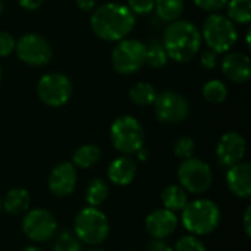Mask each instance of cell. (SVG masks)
Returning <instances> with one entry per match:
<instances>
[{
  "label": "cell",
  "instance_id": "cell-36",
  "mask_svg": "<svg viewBox=\"0 0 251 251\" xmlns=\"http://www.w3.org/2000/svg\"><path fill=\"white\" fill-rule=\"evenodd\" d=\"M43 3H44V0H19L21 7H24V9H26V10H35V9H38Z\"/></svg>",
  "mask_w": 251,
  "mask_h": 251
},
{
  "label": "cell",
  "instance_id": "cell-38",
  "mask_svg": "<svg viewBox=\"0 0 251 251\" xmlns=\"http://www.w3.org/2000/svg\"><path fill=\"white\" fill-rule=\"evenodd\" d=\"M250 219H251V207H247V209H246V213H244V229H246V234H247L249 237L251 235Z\"/></svg>",
  "mask_w": 251,
  "mask_h": 251
},
{
  "label": "cell",
  "instance_id": "cell-30",
  "mask_svg": "<svg viewBox=\"0 0 251 251\" xmlns=\"http://www.w3.org/2000/svg\"><path fill=\"white\" fill-rule=\"evenodd\" d=\"M175 251H207L204 243L194 235H185L175 244Z\"/></svg>",
  "mask_w": 251,
  "mask_h": 251
},
{
  "label": "cell",
  "instance_id": "cell-32",
  "mask_svg": "<svg viewBox=\"0 0 251 251\" xmlns=\"http://www.w3.org/2000/svg\"><path fill=\"white\" fill-rule=\"evenodd\" d=\"M15 38L4 31H0V57L9 56L15 50Z\"/></svg>",
  "mask_w": 251,
  "mask_h": 251
},
{
  "label": "cell",
  "instance_id": "cell-41",
  "mask_svg": "<svg viewBox=\"0 0 251 251\" xmlns=\"http://www.w3.org/2000/svg\"><path fill=\"white\" fill-rule=\"evenodd\" d=\"M3 7H4V4H3V0H0V15H1V12H3Z\"/></svg>",
  "mask_w": 251,
  "mask_h": 251
},
{
  "label": "cell",
  "instance_id": "cell-12",
  "mask_svg": "<svg viewBox=\"0 0 251 251\" xmlns=\"http://www.w3.org/2000/svg\"><path fill=\"white\" fill-rule=\"evenodd\" d=\"M57 229L54 216L46 209L29 210L22 221V231L25 237L34 243L49 241Z\"/></svg>",
  "mask_w": 251,
  "mask_h": 251
},
{
  "label": "cell",
  "instance_id": "cell-9",
  "mask_svg": "<svg viewBox=\"0 0 251 251\" xmlns=\"http://www.w3.org/2000/svg\"><path fill=\"white\" fill-rule=\"evenodd\" d=\"M37 93L44 104L50 107H60L66 104L72 96V82L60 72H50L40 78Z\"/></svg>",
  "mask_w": 251,
  "mask_h": 251
},
{
  "label": "cell",
  "instance_id": "cell-34",
  "mask_svg": "<svg viewBox=\"0 0 251 251\" xmlns=\"http://www.w3.org/2000/svg\"><path fill=\"white\" fill-rule=\"evenodd\" d=\"M218 53H215L213 50H206L201 53V57H200V62L204 68L207 69H213L216 68V63H218V57H216Z\"/></svg>",
  "mask_w": 251,
  "mask_h": 251
},
{
  "label": "cell",
  "instance_id": "cell-16",
  "mask_svg": "<svg viewBox=\"0 0 251 251\" xmlns=\"http://www.w3.org/2000/svg\"><path fill=\"white\" fill-rule=\"evenodd\" d=\"M226 184L231 193L240 199H249L251 196V166L250 163L240 162L226 172Z\"/></svg>",
  "mask_w": 251,
  "mask_h": 251
},
{
  "label": "cell",
  "instance_id": "cell-31",
  "mask_svg": "<svg viewBox=\"0 0 251 251\" xmlns=\"http://www.w3.org/2000/svg\"><path fill=\"white\" fill-rule=\"evenodd\" d=\"M156 0H128V9L134 15H146L154 9Z\"/></svg>",
  "mask_w": 251,
  "mask_h": 251
},
{
  "label": "cell",
  "instance_id": "cell-44",
  "mask_svg": "<svg viewBox=\"0 0 251 251\" xmlns=\"http://www.w3.org/2000/svg\"><path fill=\"white\" fill-rule=\"evenodd\" d=\"M90 251H103V250H90Z\"/></svg>",
  "mask_w": 251,
  "mask_h": 251
},
{
  "label": "cell",
  "instance_id": "cell-1",
  "mask_svg": "<svg viewBox=\"0 0 251 251\" xmlns=\"http://www.w3.org/2000/svg\"><path fill=\"white\" fill-rule=\"evenodd\" d=\"M135 25V16L128 6L119 3H106L97 7L91 15L93 32L106 41L124 40Z\"/></svg>",
  "mask_w": 251,
  "mask_h": 251
},
{
  "label": "cell",
  "instance_id": "cell-33",
  "mask_svg": "<svg viewBox=\"0 0 251 251\" xmlns=\"http://www.w3.org/2000/svg\"><path fill=\"white\" fill-rule=\"evenodd\" d=\"M229 0H194V3L203 9V10H207V12H218V10H222L224 7H226Z\"/></svg>",
  "mask_w": 251,
  "mask_h": 251
},
{
  "label": "cell",
  "instance_id": "cell-10",
  "mask_svg": "<svg viewBox=\"0 0 251 251\" xmlns=\"http://www.w3.org/2000/svg\"><path fill=\"white\" fill-rule=\"evenodd\" d=\"M15 50H16L18 57L29 66L47 65L53 56V50H51L50 43L38 34L22 35L16 41Z\"/></svg>",
  "mask_w": 251,
  "mask_h": 251
},
{
  "label": "cell",
  "instance_id": "cell-5",
  "mask_svg": "<svg viewBox=\"0 0 251 251\" xmlns=\"http://www.w3.org/2000/svg\"><path fill=\"white\" fill-rule=\"evenodd\" d=\"M110 138L113 147L122 154H134L144 147V129L141 124L129 116L124 115L113 121L110 126Z\"/></svg>",
  "mask_w": 251,
  "mask_h": 251
},
{
  "label": "cell",
  "instance_id": "cell-17",
  "mask_svg": "<svg viewBox=\"0 0 251 251\" xmlns=\"http://www.w3.org/2000/svg\"><path fill=\"white\" fill-rule=\"evenodd\" d=\"M222 71L229 81L244 84L250 79V57L243 53H228L222 60Z\"/></svg>",
  "mask_w": 251,
  "mask_h": 251
},
{
  "label": "cell",
  "instance_id": "cell-15",
  "mask_svg": "<svg viewBox=\"0 0 251 251\" xmlns=\"http://www.w3.org/2000/svg\"><path fill=\"white\" fill-rule=\"evenodd\" d=\"M178 218L175 212L168 209H157L146 218V229L154 240H165L175 232Z\"/></svg>",
  "mask_w": 251,
  "mask_h": 251
},
{
  "label": "cell",
  "instance_id": "cell-25",
  "mask_svg": "<svg viewBox=\"0 0 251 251\" xmlns=\"http://www.w3.org/2000/svg\"><path fill=\"white\" fill-rule=\"evenodd\" d=\"M228 18L235 24H249L251 21V0H229Z\"/></svg>",
  "mask_w": 251,
  "mask_h": 251
},
{
  "label": "cell",
  "instance_id": "cell-39",
  "mask_svg": "<svg viewBox=\"0 0 251 251\" xmlns=\"http://www.w3.org/2000/svg\"><path fill=\"white\" fill-rule=\"evenodd\" d=\"M135 154L138 156V159H140V160H147V159H149V150H146L144 147H141Z\"/></svg>",
  "mask_w": 251,
  "mask_h": 251
},
{
  "label": "cell",
  "instance_id": "cell-40",
  "mask_svg": "<svg viewBox=\"0 0 251 251\" xmlns=\"http://www.w3.org/2000/svg\"><path fill=\"white\" fill-rule=\"evenodd\" d=\"M21 251H44V250H41V249H38V247H34V246H29V247L22 249Z\"/></svg>",
  "mask_w": 251,
  "mask_h": 251
},
{
  "label": "cell",
  "instance_id": "cell-2",
  "mask_svg": "<svg viewBox=\"0 0 251 251\" xmlns=\"http://www.w3.org/2000/svg\"><path fill=\"white\" fill-rule=\"evenodd\" d=\"M163 47L175 62H190L201 47V32L190 21H174L163 34Z\"/></svg>",
  "mask_w": 251,
  "mask_h": 251
},
{
  "label": "cell",
  "instance_id": "cell-27",
  "mask_svg": "<svg viewBox=\"0 0 251 251\" xmlns=\"http://www.w3.org/2000/svg\"><path fill=\"white\" fill-rule=\"evenodd\" d=\"M168 53L162 43L151 41L149 46H146V63L151 68H162L168 62Z\"/></svg>",
  "mask_w": 251,
  "mask_h": 251
},
{
  "label": "cell",
  "instance_id": "cell-7",
  "mask_svg": "<svg viewBox=\"0 0 251 251\" xmlns=\"http://www.w3.org/2000/svg\"><path fill=\"white\" fill-rule=\"evenodd\" d=\"M146 63V44L140 40H121L112 51V65L118 74L131 75Z\"/></svg>",
  "mask_w": 251,
  "mask_h": 251
},
{
  "label": "cell",
  "instance_id": "cell-35",
  "mask_svg": "<svg viewBox=\"0 0 251 251\" xmlns=\"http://www.w3.org/2000/svg\"><path fill=\"white\" fill-rule=\"evenodd\" d=\"M149 251H174L163 240H151L149 243Z\"/></svg>",
  "mask_w": 251,
  "mask_h": 251
},
{
  "label": "cell",
  "instance_id": "cell-23",
  "mask_svg": "<svg viewBox=\"0 0 251 251\" xmlns=\"http://www.w3.org/2000/svg\"><path fill=\"white\" fill-rule=\"evenodd\" d=\"M109 196V185L103 179H93L85 190V200L91 207H99L106 201Z\"/></svg>",
  "mask_w": 251,
  "mask_h": 251
},
{
  "label": "cell",
  "instance_id": "cell-4",
  "mask_svg": "<svg viewBox=\"0 0 251 251\" xmlns=\"http://www.w3.org/2000/svg\"><path fill=\"white\" fill-rule=\"evenodd\" d=\"M75 235L81 243L99 246L109 237V221L106 215L97 207H85L75 218Z\"/></svg>",
  "mask_w": 251,
  "mask_h": 251
},
{
  "label": "cell",
  "instance_id": "cell-19",
  "mask_svg": "<svg viewBox=\"0 0 251 251\" xmlns=\"http://www.w3.org/2000/svg\"><path fill=\"white\" fill-rule=\"evenodd\" d=\"M31 199L26 190L24 188H12L1 200V207L10 215H21L25 213L29 207Z\"/></svg>",
  "mask_w": 251,
  "mask_h": 251
},
{
  "label": "cell",
  "instance_id": "cell-43",
  "mask_svg": "<svg viewBox=\"0 0 251 251\" xmlns=\"http://www.w3.org/2000/svg\"><path fill=\"white\" fill-rule=\"evenodd\" d=\"M0 79H1V68H0Z\"/></svg>",
  "mask_w": 251,
  "mask_h": 251
},
{
  "label": "cell",
  "instance_id": "cell-29",
  "mask_svg": "<svg viewBox=\"0 0 251 251\" xmlns=\"http://www.w3.org/2000/svg\"><path fill=\"white\" fill-rule=\"evenodd\" d=\"M194 149H196V144H194L193 138H190V137H179L174 144L175 156L179 159H184V160L193 157Z\"/></svg>",
  "mask_w": 251,
  "mask_h": 251
},
{
  "label": "cell",
  "instance_id": "cell-24",
  "mask_svg": "<svg viewBox=\"0 0 251 251\" xmlns=\"http://www.w3.org/2000/svg\"><path fill=\"white\" fill-rule=\"evenodd\" d=\"M156 90L149 82H138L129 90V99L138 106H150L156 100Z\"/></svg>",
  "mask_w": 251,
  "mask_h": 251
},
{
  "label": "cell",
  "instance_id": "cell-20",
  "mask_svg": "<svg viewBox=\"0 0 251 251\" xmlns=\"http://www.w3.org/2000/svg\"><path fill=\"white\" fill-rule=\"evenodd\" d=\"M162 203L165 209L172 210V212H179L187 206L188 194L179 185H168L162 191Z\"/></svg>",
  "mask_w": 251,
  "mask_h": 251
},
{
  "label": "cell",
  "instance_id": "cell-8",
  "mask_svg": "<svg viewBox=\"0 0 251 251\" xmlns=\"http://www.w3.org/2000/svg\"><path fill=\"white\" fill-rule=\"evenodd\" d=\"M178 181L185 191L201 194L207 191L213 181L212 169L200 159H185L178 168Z\"/></svg>",
  "mask_w": 251,
  "mask_h": 251
},
{
  "label": "cell",
  "instance_id": "cell-3",
  "mask_svg": "<svg viewBox=\"0 0 251 251\" xmlns=\"http://www.w3.org/2000/svg\"><path fill=\"white\" fill-rule=\"evenodd\" d=\"M182 225L193 235H207L212 234L221 224V209L216 203L209 199H199L181 210Z\"/></svg>",
  "mask_w": 251,
  "mask_h": 251
},
{
  "label": "cell",
  "instance_id": "cell-42",
  "mask_svg": "<svg viewBox=\"0 0 251 251\" xmlns=\"http://www.w3.org/2000/svg\"><path fill=\"white\" fill-rule=\"evenodd\" d=\"M0 210H1V199H0Z\"/></svg>",
  "mask_w": 251,
  "mask_h": 251
},
{
  "label": "cell",
  "instance_id": "cell-28",
  "mask_svg": "<svg viewBox=\"0 0 251 251\" xmlns=\"http://www.w3.org/2000/svg\"><path fill=\"white\" fill-rule=\"evenodd\" d=\"M53 251H82L81 241L78 240V237L75 234H72L71 231H63L60 232L54 241H53Z\"/></svg>",
  "mask_w": 251,
  "mask_h": 251
},
{
  "label": "cell",
  "instance_id": "cell-18",
  "mask_svg": "<svg viewBox=\"0 0 251 251\" xmlns=\"http://www.w3.org/2000/svg\"><path fill=\"white\" fill-rule=\"evenodd\" d=\"M137 175V163L129 156L116 157L107 169V176L115 185H129Z\"/></svg>",
  "mask_w": 251,
  "mask_h": 251
},
{
  "label": "cell",
  "instance_id": "cell-6",
  "mask_svg": "<svg viewBox=\"0 0 251 251\" xmlns=\"http://www.w3.org/2000/svg\"><path fill=\"white\" fill-rule=\"evenodd\" d=\"M235 24L224 15L212 13L203 24L201 38H204L207 47L215 53H225L237 43Z\"/></svg>",
  "mask_w": 251,
  "mask_h": 251
},
{
  "label": "cell",
  "instance_id": "cell-11",
  "mask_svg": "<svg viewBox=\"0 0 251 251\" xmlns=\"http://www.w3.org/2000/svg\"><path fill=\"white\" fill-rule=\"evenodd\" d=\"M153 104L157 119L165 124H179L190 115L187 99L175 91H163L157 94Z\"/></svg>",
  "mask_w": 251,
  "mask_h": 251
},
{
  "label": "cell",
  "instance_id": "cell-13",
  "mask_svg": "<svg viewBox=\"0 0 251 251\" xmlns=\"http://www.w3.org/2000/svg\"><path fill=\"white\" fill-rule=\"evenodd\" d=\"M246 140L238 132H226L221 137L218 147H216V156L222 166L231 168L240 162H243L246 156Z\"/></svg>",
  "mask_w": 251,
  "mask_h": 251
},
{
  "label": "cell",
  "instance_id": "cell-21",
  "mask_svg": "<svg viewBox=\"0 0 251 251\" xmlns=\"http://www.w3.org/2000/svg\"><path fill=\"white\" fill-rule=\"evenodd\" d=\"M101 159V150L96 144H84L74 151L72 162L74 166L88 169L93 168Z\"/></svg>",
  "mask_w": 251,
  "mask_h": 251
},
{
  "label": "cell",
  "instance_id": "cell-22",
  "mask_svg": "<svg viewBox=\"0 0 251 251\" xmlns=\"http://www.w3.org/2000/svg\"><path fill=\"white\" fill-rule=\"evenodd\" d=\"M154 10L162 21L171 24L181 18L184 12V1L182 0H156Z\"/></svg>",
  "mask_w": 251,
  "mask_h": 251
},
{
  "label": "cell",
  "instance_id": "cell-37",
  "mask_svg": "<svg viewBox=\"0 0 251 251\" xmlns=\"http://www.w3.org/2000/svg\"><path fill=\"white\" fill-rule=\"evenodd\" d=\"M75 3L82 12H91L96 7V0H75Z\"/></svg>",
  "mask_w": 251,
  "mask_h": 251
},
{
  "label": "cell",
  "instance_id": "cell-14",
  "mask_svg": "<svg viewBox=\"0 0 251 251\" xmlns=\"http://www.w3.org/2000/svg\"><path fill=\"white\" fill-rule=\"evenodd\" d=\"M76 169L74 163L63 162L53 168L49 176V190L56 197H68L76 187Z\"/></svg>",
  "mask_w": 251,
  "mask_h": 251
},
{
  "label": "cell",
  "instance_id": "cell-26",
  "mask_svg": "<svg viewBox=\"0 0 251 251\" xmlns=\"http://www.w3.org/2000/svg\"><path fill=\"white\" fill-rule=\"evenodd\" d=\"M203 96L204 99L212 103V104H219L224 103L225 99L228 97V88L226 85L219 81V79H212L204 84L203 87Z\"/></svg>",
  "mask_w": 251,
  "mask_h": 251
}]
</instances>
